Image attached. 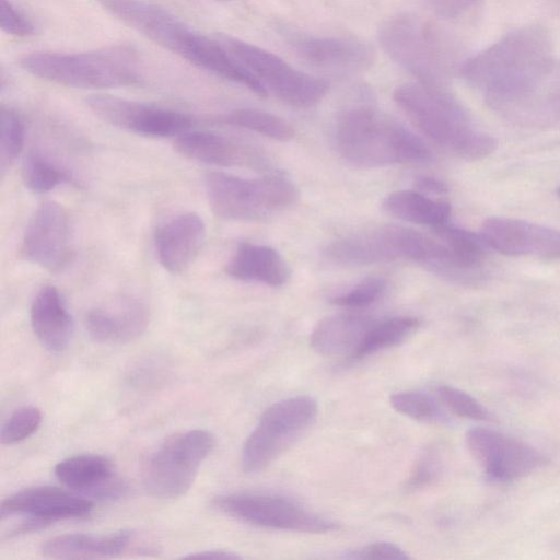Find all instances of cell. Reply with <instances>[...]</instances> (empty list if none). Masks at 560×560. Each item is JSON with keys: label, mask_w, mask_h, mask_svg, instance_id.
Returning <instances> with one entry per match:
<instances>
[{"label": "cell", "mask_w": 560, "mask_h": 560, "mask_svg": "<svg viewBox=\"0 0 560 560\" xmlns=\"http://www.w3.org/2000/svg\"><path fill=\"white\" fill-rule=\"evenodd\" d=\"M552 63L549 33L532 24L509 32L467 59L459 72L492 102L506 103L529 94L551 72Z\"/></svg>", "instance_id": "obj_1"}, {"label": "cell", "mask_w": 560, "mask_h": 560, "mask_svg": "<svg viewBox=\"0 0 560 560\" xmlns=\"http://www.w3.org/2000/svg\"><path fill=\"white\" fill-rule=\"evenodd\" d=\"M332 138L338 154L358 167L427 163L432 159L421 138L400 122L366 106L340 113Z\"/></svg>", "instance_id": "obj_2"}, {"label": "cell", "mask_w": 560, "mask_h": 560, "mask_svg": "<svg viewBox=\"0 0 560 560\" xmlns=\"http://www.w3.org/2000/svg\"><path fill=\"white\" fill-rule=\"evenodd\" d=\"M393 98L427 138L460 159L480 160L497 149V140L471 125L445 85L402 84Z\"/></svg>", "instance_id": "obj_3"}, {"label": "cell", "mask_w": 560, "mask_h": 560, "mask_svg": "<svg viewBox=\"0 0 560 560\" xmlns=\"http://www.w3.org/2000/svg\"><path fill=\"white\" fill-rule=\"evenodd\" d=\"M34 77L78 89H116L141 84L135 51L115 46L81 52L34 51L19 60Z\"/></svg>", "instance_id": "obj_4"}, {"label": "cell", "mask_w": 560, "mask_h": 560, "mask_svg": "<svg viewBox=\"0 0 560 560\" xmlns=\"http://www.w3.org/2000/svg\"><path fill=\"white\" fill-rule=\"evenodd\" d=\"M205 189L211 210L233 221H259L292 206L296 186L281 175L244 178L224 172H209Z\"/></svg>", "instance_id": "obj_5"}, {"label": "cell", "mask_w": 560, "mask_h": 560, "mask_svg": "<svg viewBox=\"0 0 560 560\" xmlns=\"http://www.w3.org/2000/svg\"><path fill=\"white\" fill-rule=\"evenodd\" d=\"M214 445L215 436L205 429L179 432L166 439L144 464L142 478L148 493L159 499L185 494Z\"/></svg>", "instance_id": "obj_6"}, {"label": "cell", "mask_w": 560, "mask_h": 560, "mask_svg": "<svg viewBox=\"0 0 560 560\" xmlns=\"http://www.w3.org/2000/svg\"><path fill=\"white\" fill-rule=\"evenodd\" d=\"M317 402L307 395L289 397L269 406L246 439L241 455L245 472L266 468L315 421Z\"/></svg>", "instance_id": "obj_7"}, {"label": "cell", "mask_w": 560, "mask_h": 560, "mask_svg": "<svg viewBox=\"0 0 560 560\" xmlns=\"http://www.w3.org/2000/svg\"><path fill=\"white\" fill-rule=\"evenodd\" d=\"M221 44L259 81L267 91L282 102L299 108L319 103L329 90V83L302 72L279 56L231 36H222Z\"/></svg>", "instance_id": "obj_8"}, {"label": "cell", "mask_w": 560, "mask_h": 560, "mask_svg": "<svg viewBox=\"0 0 560 560\" xmlns=\"http://www.w3.org/2000/svg\"><path fill=\"white\" fill-rule=\"evenodd\" d=\"M385 52L423 85H444L442 50L435 32L419 16L398 14L378 31Z\"/></svg>", "instance_id": "obj_9"}, {"label": "cell", "mask_w": 560, "mask_h": 560, "mask_svg": "<svg viewBox=\"0 0 560 560\" xmlns=\"http://www.w3.org/2000/svg\"><path fill=\"white\" fill-rule=\"evenodd\" d=\"M212 504L222 513L244 523L300 533H328L338 524L278 495L234 492L218 495Z\"/></svg>", "instance_id": "obj_10"}, {"label": "cell", "mask_w": 560, "mask_h": 560, "mask_svg": "<svg viewBox=\"0 0 560 560\" xmlns=\"http://www.w3.org/2000/svg\"><path fill=\"white\" fill-rule=\"evenodd\" d=\"M96 1L121 23L190 63L206 38L173 13L153 2L147 0Z\"/></svg>", "instance_id": "obj_11"}, {"label": "cell", "mask_w": 560, "mask_h": 560, "mask_svg": "<svg viewBox=\"0 0 560 560\" xmlns=\"http://www.w3.org/2000/svg\"><path fill=\"white\" fill-rule=\"evenodd\" d=\"M93 509L90 499L51 486L27 488L13 493L1 502L0 515L25 520L13 527L9 537L38 530L62 520L89 515Z\"/></svg>", "instance_id": "obj_12"}, {"label": "cell", "mask_w": 560, "mask_h": 560, "mask_svg": "<svg viewBox=\"0 0 560 560\" xmlns=\"http://www.w3.org/2000/svg\"><path fill=\"white\" fill-rule=\"evenodd\" d=\"M86 104L107 124L140 136L177 138L192 126V119L182 112L115 95L93 94Z\"/></svg>", "instance_id": "obj_13"}, {"label": "cell", "mask_w": 560, "mask_h": 560, "mask_svg": "<svg viewBox=\"0 0 560 560\" xmlns=\"http://www.w3.org/2000/svg\"><path fill=\"white\" fill-rule=\"evenodd\" d=\"M466 444L487 476L498 482L520 479L547 463V458L532 445L487 428L467 431Z\"/></svg>", "instance_id": "obj_14"}, {"label": "cell", "mask_w": 560, "mask_h": 560, "mask_svg": "<svg viewBox=\"0 0 560 560\" xmlns=\"http://www.w3.org/2000/svg\"><path fill=\"white\" fill-rule=\"evenodd\" d=\"M23 257L51 272L61 271L71 258V233L68 213L55 201L43 202L24 231Z\"/></svg>", "instance_id": "obj_15"}, {"label": "cell", "mask_w": 560, "mask_h": 560, "mask_svg": "<svg viewBox=\"0 0 560 560\" xmlns=\"http://www.w3.org/2000/svg\"><path fill=\"white\" fill-rule=\"evenodd\" d=\"M480 235L488 246L505 256L560 258V231L537 223L488 218L481 224Z\"/></svg>", "instance_id": "obj_16"}, {"label": "cell", "mask_w": 560, "mask_h": 560, "mask_svg": "<svg viewBox=\"0 0 560 560\" xmlns=\"http://www.w3.org/2000/svg\"><path fill=\"white\" fill-rule=\"evenodd\" d=\"M291 45L311 66L337 74L361 72L374 60L371 47L353 38L292 35Z\"/></svg>", "instance_id": "obj_17"}, {"label": "cell", "mask_w": 560, "mask_h": 560, "mask_svg": "<svg viewBox=\"0 0 560 560\" xmlns=\"http://www.w3.org/2000/svg\"><path fill=\"white\" fill-rule=\"evenodd\" d=\"M54 471L63 486L91 501H113L128 491L127 485L115 476L113 463L102 455L67 457L57 463Z\"/></svg>", "instance_id": "obj_18"}, {"label": "cell", "mask_w": 560, "mask_h": 560, "mask_svg": "<svg viewBox=\"0 0 560 560\" xmlns=\"http://www.w3.org/2000/svg\"><path fill=\"white\" fill-rule=\"evenodd\" d=\"M150 319L148 306L133 296H119L90 310L84 319L89 336L101 343L122 345L140 337Z\"/></svg>", "instance_id": "obj_19"}, {"label": "cell", "mask_w": 560, "mask_h": 560, "mask_svg": "<svg viewBox=\"0 0 560 560\" xmlns=\"http://www.w3.org/2000/svg\"><path fill=\"white\" fill-rule=\"evenodd\" d=\"M205 240V222L194 212L180 213L170 219L154 234L159 260L171 273L186 270L198 256Z\"/></svg>", "instance_id": "obj_20"}, {"label": "cell", "mask_w": 560, "mask_h": 560, "mask_svg": "<svg viewBox=\"0 0 560 560\" xmlns=\"http://www.w3.org/2000/svg\"><path fill=\"white\" fill-rule=\"evenodd\" d=\"M175 149L183 156L217 166L258 165L260 156L246 143L210 131H190L175 140Z\"/></svg>", "instance_id": "obj_21"}, {"label": "cell", "mask_w": 560, "mask_h": 560, "mask_svg": "<svg viewBox=\"0 0 560 560\" xmlns=\"http://www.w3.org/2000/svg\"><path fill=\"white\" fill-rule=\"evenodd\" d=\"M30 317L32 329L44 348L55 353L67 349L73 332V320L57 288H40L32 302Z\"/></svg>", "instance_id": "obj_22"}, {"label": "cell", "mask_w": 560, "mask_h": 560, "mask_svg": "<svg viewBox=\"0 0 560 560\" xmlns=\"http://www.w3.org/2000/svg\"><path fill=\"white\" fill-rule=\"evenodd\" d=\"M376 320L370 316L338 314L323 318L311 334L312 349L324 357L354 354Z\"/></svg>", "instance_id": "obj_23"}, {"label": "cell", "mask_w": 560, "mask_h": 560, "mask_svg": "<svg viewBox=\"0 0 560 560\" xmlns=\"http://www.w3.org/2000/svg\"><path fill=\"white\" fill-rule=\"evenodd\" d=\"M225 271L234 279L269 287L283 285L290 277L289 266L275 248L252 243L237 247Z\"/></svg>", "instance_id": "obj_24"}, {"label": "cell", "mask_w": 560, "mask_h": 560, "mask_svg": "<svg viewBox=\"0 0 560 560\" xmlns=\"http://www.w3.org/2000/svg\"><path fill=\"white\" fill-rule=\"evenodd\" d=\"M133 536L128 529L106 535L66 534L45 541L40 552L52 559L110 558L124 552Z\"/></svg>", "instance_id": "obj_25"}, {"label": "cell", "mask_w": 560, "mask_h": 560, "mask_svg": "<svg viewBox=\"0 0 560 560\" xmlns=\"http://www.w3.org/2000/svg\"><path fill=\"white\" fill-rule=\"evenodd\" d=\"M384 209L405 222L438 226L447 223L451 206L441 200H433L418 190H397L383 201Z\"/></svg>", "instance_id": "obj_26"}, {"label": "cell", "mask_w": 560, "mask_h": 560, "mask_svg": "<svg viewBox=\"0 0 560 560\" xmlns=\"http://www.w3.org/2000/svg\"><path fill=\"white\" fill-rule=\"evenodd\" d=\"M420 325L416 317L396 316L376 320L350 360H360L405 341Z\"/></svg>", "instance_id": "obj_27"}, {"label": "cell", "mask_w": 560, "mask_h": 560, "mask_svg": "<svg viewBox=\"0 0 560 560\" xmlns=\"http://www.w3.org/2000/svg\"><path fill=\"white\" fill-rule=\"evenodd\" d=\"M24 185L35 194H46L56 187L72 183L71 174L39 151H30L22 164Z\"/></svg>", "instance_id": "obj_28"}, {"label": "cell", "mask_w": 560, "mask_h": 560, "mask_svg": "<svg viewBox=\"0 0 560 560\" xmlns=\"http://www.w3.org/2000/svg\"><path fill=\"white\" fill-rule=\"evenodd\" d=\"M432 230L467 269L477 273L486 257V246H488L480 234L447 223L433 226Z\"/></svg>", "instance_id": "obj_29"}, {"label": "cell", "mask_w": 560, "mask_h": 560, "mask_svg": "<svg viewBox=\"0 0 560 560\" xmlns=\"http://www.w3.org/2000/svg\"><path fill=\"white\" fill-rule=\"evenodd\" d=\"M224 121L280 142L294 138V129L287 120L257 108L234 109L225 115Z\"/></svg>", "instance_id": "obj_30"}, {"label": "cell", "mask_w": 560, "mask_h": 560, "mask_svg": "<svg viewBox=\"0 0 560 560\" xmlns=\"http://www.w3.org/2000/svg\"><path fill=\"white\" fill-rule=\"evenodd\" d=\"M25 140L24 124L16 112L2 107L0 114V173L3 176L21 154Z\"/></svg>", "instance_id": "obj_31"}, {"label": "cell", "mask_w": 560, "mask_h": 560, "mask_svg": "<svg viewBox=\"0 0 560 560\" xmlns=\"http://www.w3.org/2000/svg\"><path fill=\"white\" fill-rule=\"evenodd\" d=\"M392 407L399 413L422 422H443L446 417L436 400L416 390L398 392L390 396Z\"/></svg>", "instance_id": "obj_32"}, {"label": "cell", "mask_w": 560, "mask_h": 560, "mask_svg": "<svg viewBox=\"0 0 560 560\" xmlns=\"http://www.w3.org/2000/svg\"><path fill=\"white\" fill-rule=\"evenodd\" d=\"M42 418L40 410L34 406L14 410L1 427V443L11 445L30 438L39 428Z\"/></svg>", "instance_id": "obj_33"}, {"label": "cell", "mask_w": 560, "mask_h": 560, "mask_svg": "<svg viewBox=\"0 0 560 560\" xmlns=\"http://www.w3.org/2000/svg\"><path fill=\"white\" fill-rule=\"evenodd\" d=\"M438 395L443 404L456 416L470 420L489 421V410L469 394L448 385H441Z\"/></svg>", "instance_id": "obj_34"}, {"label": "cell", "mask_w": 560, "mask_h": 560, "mask_svg": "<svg viewBox=\"0 0 560 560\" xmlns=\"http://www.w3.org/2000/svg\"><path fill=\"white\" fill-rule=\"evenodd\" d=\"M386 281L381 277H368L348 292L331 299L335 305L361 308L376 302L385 292Z\"/></svg>", "instance_id": "obj_35"}, {"label": "cell", "mask_w": 560, "mask_h": 560, "mask_svg": "<svg viewBox=\"0 0 560 560\" xmlns=\"http://www.w3.org/2000/svg\"><path fill=\"white\" fill-rule=\"evenodd\" d=\"M441 459L435 450H427L415 464L406 481V489L418 490L434 482L441 474Z\"/></svg>", "instance_id": "obj_36"}, {"label": "cell", "mask_w": 560, "mask_h": 560, "mask_svg": "<svg viewBox=\"0 0 560 560\" xmlns=\"http://www.w3.org/2000/svg\"><path fill=\"white\" fill-rule=\"evenodd\" d=\"M0 25L4 33L16 37L35 34L34 24L10 0H0Z\"/></svg>", "instance_id": "obj_37"}, {"label": "cell", "mask_w": 560, "mask_h": 560, "mask_svg": "<svg viewBox=\"0 0 560 560\" xmlns=\"http://www.w3.org/2000/svg\"><path fill=\"white\" fill-rule=\"evenodd\" d=\"M345 558L406 560L409 559V556L399 546L393 542L382 541L370 544L359 549L349 551L345 555Z\"/></svg>", "instance_id": "obj_38"}, {"label": "cell", "mask_w": 560, "mask_h": 560, "mask_svg": "<svg viewBox=\"0 0 560 560\" xmlns=\"http://www.w3.org/2000/svg\"><path fill=\"white\" fill-rule=\"evenodd\" d=\"M162 366L154 360H143L137 363L128 373L129 385L136 387H148L158 382L162 376Z\"/></svg>", "instance_id": "obj_39"}, {"label": "cell", "mask_w": 560, "mask_h": 560, "mask_svg": "<svg viewBox=\"0 0 560 560\" xmlns=\"http://www.w3.org/2000/svg\"><path fill=\"white\" fill-rule=\"evenodd\" d=\"M435 12L443 16H456L465 11L475 0H430Z\"/></svg>", "instance_id": "obj_40"}, {"label": "cell", "mask_w": 560, "mask_h": 560, "mask_svg": "<svg viewBox=\"0 0 560 560\" xmlns=\"http://www.w3.org/2000/svg\"><path fill=\"white\" fill-rule=\"evenodd\" d=\"M416 190L424 194L443 195L447 191V186L440 179L430 176H419L415 179Z\"/></svg>", "instance_id": "obj_41"}, {"label": "cell", "mask_w": 560, "mask_h": 560, "mask_svg": "<svg viewBox=\"0 0 560 560\" xmlns=\"http://www.w3.org/2000/svg\"><path fill=\"white\" fill-rule=\"evenodd\" d=\"M183 558H198V559H240L241 557L232 551L222 549L202 550L195 553L184 556Z\"/></svg>", "instance_id": "obj_42"}, {"label": "cell", "mask_w": 560, "mask_h": 560, "mask_svg": "<svg viewBox=\"0 0 560 560\" xmlns=\"http://www.w3.org/2000/svg\"><path fill=\"white\" fill-rule=\"evenodd\" d=\"M557 195L560 198V187L557 188Z\"/></svg>", "instance_id": "obj_43"}, {"label": "cell", "mask_w": 560, "mask_h": 560, "mask_svg": "<svg viewBox=\"0 0 560 560\" xmlns=\"http://www.w3.org/2000/svg\"><path fill=\"white\" fill-rule=\"evenodd\" d=\"M224 1H228V0H224Z\"/></svg>", "instance_id": "obj_44"}]
</instances>
